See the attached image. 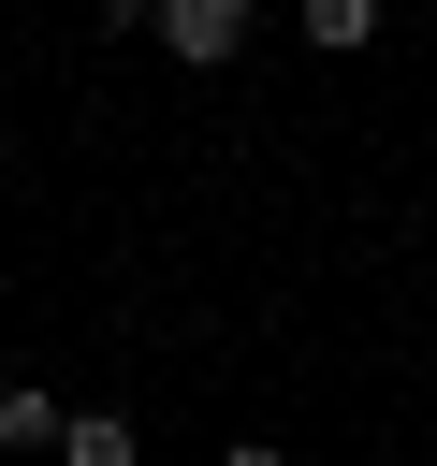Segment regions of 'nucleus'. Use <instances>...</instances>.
I'll return each instance as SVG.
<instances>
[{"instance_id":"5","label":"nucleus","mask_w":437,"mask_h":466,"mask_svg":"<svg viewBox=\"0 0 437 466\" xmlns=\"http://www.w3.org/2000/svg\"><path fill=\"white\" fill-rule=\"evenodd\" d=\"M218 466H277V451H262V437H233V451H218Z\"/></svg>"},{"instance_id":"2","label":"nucleus","mask_w":437,"mask_h":466,"mask_svg":"<svg viewBox=\"0 0 437 466\" xmlns=\"http://www.w3.org/2000/svg\"><path fill=\"white\" fill-rule=\"evenodd\" d=\"M306 44H320V58H364V44H379V0H306Z\"/></svg>"},{"instance_id":"3","label":"nucleus","mask_w":437,"mask_h":466,"mask_svg":"<svg viewBox=\"0 0 437 466\" xmlns=\"http://www.w3.org/2000/svg\"><path fill=\"white\" fill-rule=\"evenodd\" d=\"M0 451H58V393H0Z\"/></svg>"},{"instance_id":"1","label":"nucleus","mask_w":437,"mask_h":466,"mask_svg":"<svg viewBox=\"0 0 437 466\" xmlns=\"http://www.w3.org/2000/svg\"><path fill=\"white\" fill-rule=\"evenodd\" d=\"M146 29H160L189 73H218V58L248 44V0H146Z\"/></svg>"},{"instance_id":"4","label":"nucleus","mask_w":437,"mask_h":466,"mask_svg":"<svg viewBox=\"0 0 437 466\" xmlns=\"http://www.w3.org/2000/svg\"><path fill=\"white\" fill-rule=\"evenodd\" d=\"M58 466H146L131 422H58Z\"/></svg>"}]
</instances>
